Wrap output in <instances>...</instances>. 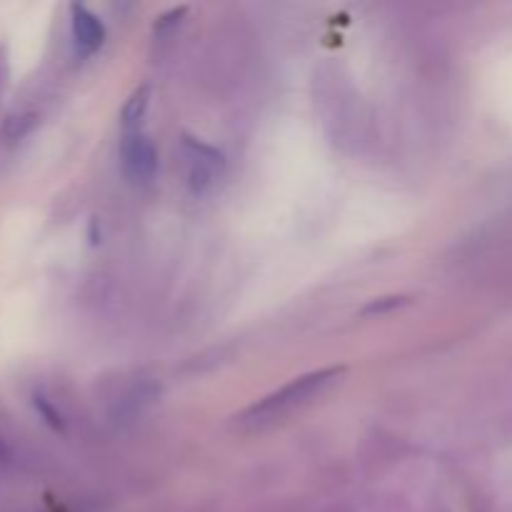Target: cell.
Masks as SVG:
<instances>
[{"instance_id": "cell-1", "label": "cell", "mask_w": 512, "mask_h": 512, "mask_svg": "<svg viewBox=\"0 0 512 512\" xmlns=\"http://www.w3.org/2000/svg\"><path fill=\"white\" fill-rule=\"evenodd\" d=\"M345 368H325V370H315V373L303 375V378H295L293 383L283 385L280 390H275L273 395L263 400V403L253 405L248 413L243 415V423L250 425V428H263L268 423H278L280 418L290 415L293 410H298L300 405H305L308 400H313L325 385L333 383Z\"/></svg>"}, {"instance_id": "cell-2", "label": "cell", "mask_w": 512, "mask_h": 512, "mask_svg": "<svg viewBox=\"0 0 512 512\" xmlns=\"http://www.w3.org/2000/svg\"><path fill=\"white\" fill-rule=\"evenodd\" d=\"M120 165L130 183H150L158 173V150L145 133H123Z\"/></svg>"}, {"instance_id": "cell-3", "label": "cell", "mask_w": 512, "mask_h": 512, "mask_svg": "<svg viewBox=\"0 0 512 512\" xmlns=\"http://www.w3.org/2000/svg\"><path fill=\"white\" fill-rule=\"evenodd\" d=\"M183 155L188 160V180L195 193H203L205 188H210L225 170V155L213 145L190 138V135L183 138Z\"/></svg>"}, {"instance_id": "cell-4", "label": "cell", "mask_w": 512, "mask_h": 512, "mask_svg": "<svg viewBox=\"0 0 512 512\" xmlns=\"http://www.w3.org/2000/svg\"><path fill=\"white\" fill-rule=\"evenodd\" d=\"M70 28H73L75 48L80 55H93L95 50L103 48L105 25L90 8L78 3L70 5Z\"/></svg>"}, {"instance_id": "cell-5", "label": "cell", "mask_w": 512, "mask_h": 512, "mask_svg": "<svg viewBox=\"0 0 512 512\" xmlns=\"http://www.w3.org/2000/svg\"><path fill=\"white\" fill-rule=\"evenodd\" d=\"M150 103V88H138L125 103L123 113H120V123H123V133H138L140 120L145 118V110Z\"/></svg>"}, {"instance_id": "cell-6", "label": "cell", "mask_w": 512, "mask_h": 512, "mask_svg": "<svg viewBox=\"0 0 512 512\" xmlns=\"http://www.w3.org/2000/svg\"><path fill=\"white\" fill-rule=\"evenodd\" d=\"M33 405H35V410H38V413H40V418H43L45 423L50 425V428H53V430H63V415H60L58 410H55L53 405H50V400L45 398V395L35 393L33 395Z\"/></svg>"}, {"instance_id": "cell-7", "label": "cell", "mask_w": 512, "mask_h": 512, "mask_svg": "<svg viewBox=\"0 0 512 512\" xmlns=\"http://www.w3.org/2000/svg\"><path fill=\"white\" fill-rule=\"evenodd\" d=\"M408 303H410L408 295H390V298H380V300H373L370 305H365L363 315H383V313H390V310L403 308V305Z\"/></svg>"}]
</instances>
